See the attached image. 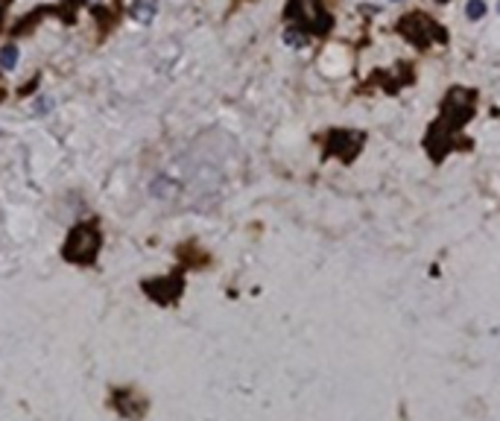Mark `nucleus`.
Masks as SVG:
<instances>
[{
	"label": "nucleus",
	"instance_id": "4",
	"mask_svg": "<svg viewBox=\"0 0 500 421\" xmlns=\"http://www.w3.org/2000/svg\"><path fill=\"white\" fill-rule=\"evenodd\" d=\"M494 9H497V15H500V0H497V6H494Z\"/></svg>",
	"mask_w": 500,
	"mask_h": 421
},
{
	"label": "nucleus",
	"instance_id": "5",
	"mask_svg": "<svg viewBox=\"0 0 500 421\" xmlns=\"http://www.w3.org/2000/svg\"><path fill=\"white\" fill-rule=\"evenodd\" d=\"M389 3H401V0H389Z\"/></svg>",
	"mask_w": 500,
	"mask_h": 421
},
{
	"label": "nucleus",
	"instance_id": "3",
	"mask_svg": "<svg viewBox=\"0 0 500 421\" xmlns=\"http://www.w3.org/2000/svg\"><path fill=\"white\" fill-rule=\"evenodd\" d=\"M486 12H489L486 0H468V3H465V18L468 21H482V15Z\"/></svg>",
	"mask_w": 500,
	"mask_h": 421
},
{
	"label": "nucleus",
	"instance_id": "2",
	"mask_svg": "<svg viewBox=\"0 0 500 421\" xmlns=\"http://www.w3.org/2000/svg\"><path fill=\"white\" fill-rule=\"evenodd\" d=\"M18 47L15 44H6L4 50H0V71H15V64H18Z\"/></svg>",
	"mask_w": 500,
	"mask_h": 421
},
{
	"label": "nucleus",
	"instance_id": "1",
	"mask_svg": "<svg viewBox=\"0 0 500 421\" xmlns=\"http://www.w3.org/2000/svg\"><path fill=\"white\" fill-rule=\"evenodd\" d=\"M129 15H132V21L135 24L149 27L155 21V15H158V0H135V3L129 6Z\"/></svg>",
	"mask_w": 500,
	"mask_h": 421
}]
</instances>
